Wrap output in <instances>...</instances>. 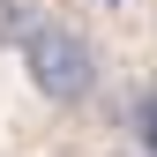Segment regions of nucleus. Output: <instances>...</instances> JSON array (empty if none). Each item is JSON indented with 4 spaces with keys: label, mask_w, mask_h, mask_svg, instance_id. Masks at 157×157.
I'll list each match as a JSON object with an SVG mask.
<instances>
[{
    "label": "nucleus",
    "mask_w": 157,
    "mask_h": 157,
    "mask_svg": "<svg viewBox=\"0 0 157 157\" xmlns=\"http://www.w3.org/2000/svg\"><path fill=\"white\" fill-rule=\"evenodd\" d=\"M150 150H157V97H150Z\"/></svg>",
    "instance_id": "7ed1b4c3"
},
{
    "label": "nucleus",
    "mask_w": 157,
    "mask_h": 157,
    "mask_svg": "<svg viewBox=\"0 0 157 157\" xmlns=\"http://www.w3.org/2000/svg\"><path fill=\"white\" fill-rule=\"evenodd\" d=\"M23 67H30V90L52 97V105H75V97L97 90V52H90V37L67 30V23H37L23 37Z\"/></svg>",
    "instance_id": "f257e3e1"
},
{
    "label": "nucleus",
    "mask_w": 157,
    "mask_h": 157,
    "mask_svg": "<svg viewBox=\"0 0 157 157\" xmlns=\"http://www.w3.org/2000/svg\"><path fill=\"white\" fill-rule=\"evenodd\" d=\"M30 30H37V0H0V45H8V37L23 45Z\"/></svg>",
    "instance_id": "f03ea898"
}]
</instances>
